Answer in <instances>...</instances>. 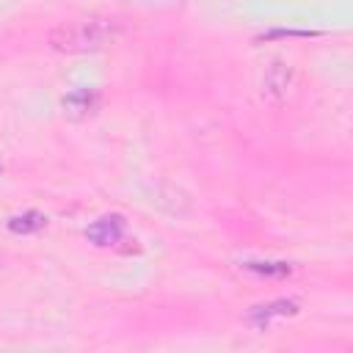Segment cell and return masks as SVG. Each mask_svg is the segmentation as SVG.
<instances>
[{"label": "cell", "mask_w": 353, "mask_h": 353, "mask_svg": "<svg viewBox=\"0 0 353 353\" xmlns=\"http://www.w3.org/2000/svg\"><path fill=\"white\" fill-rule=\"evenodd\" d=\"M121 3H135V6H174V3H185V0H121Z\"/></svg>", "instance_id": "9"}, {"label": "cell", "mask_w": 353, "mask_h": 353, "mask_svg": "<svg viewBox=\"0 0 353 353\" xmlns=\"http://www.w3.org/2000/svg\"><path fill=\"white\" fill-rule=\"evenodd\" d=\"M292 314H298V303L295 301H287V298H279V301H270V303L251 306L248 309V323L256 325V328H268L273 320L292 317Z\"/></svg>", "instance_id": "4"}, {"label": "cell", "mask_w": 353, "mask_h": 353, "mask_svg": "<svg viewBox=\"0 0 353 353\" xmlns=\"http://www.w3.org/2000/svg\"><path fill=\"white\" fill-rule=\"evenodd\" d=\"M61 108H63V116L66 119L83 121L91 113H97V108H99V91H94V88H72L69 94H63Z\"/></svg>", "instance_id": "3"}, {"label": "cell", "mask_w": 353, "mask_h": 353, "mask_svg": "<svg viewBox=\"0 0 353 353\" xmlns=\"http://www.w3.org/2000/svg\"><path fill=\"white\" fill-rule=\"evenodd\" d=\"M121 36V22L113 17H83L50 30V47L58 52H97Z\"/></svg>", "instance_id": "1"}, {"label": "cell", "mask_w": 353, "mask_h": 353, "mask_svg": "<svg viewBox=\"0 0 353 353\" xmlns=\"http://www.w3.org/2000/svg\"><path fill=\"white\" fill-rule=\"evenodd\" d=\"M44 226H47V215H41L36 210H28V212H19V215L8 218V229L14 234H33V232H39Z\"/></svg>", "instance_id": "7"}, {"label": "cell", "mask_w": 353, "mask_h": 353, "mask_svg": "<svg viewBox=\"0 0 353 353\" xmlns=\"http://www.w3.org/2000/svg\"><path fill=\"white\" fill-rule=\"evenodd\" d=\"M245 270H254V273H262V276H287L292 268L287 262H256V259H248L243 262Z\"/></svg>", "instance_id": "8"}, {"label": "cell", "mask_w": 353, "mask_h": 353, "mask_svg": "<svg viewBox=\"0 0 353 353\" xmlns=\"http://www.w3.org/2000/svg\"><path fill=\"white\" fill-rule=\"evenodd\" d=\"M121 234H124V218H121V215H105V218L94 221V223L85 229V237H88L94 245H102V248L116 245V243L121 240Z\"/></svg>", "instance_id": "5"}, {"label": "cell", "mask_w": 353, "mask_h": 353, "mask_svg": "<svg viewBox=\"0 0 353 353\" xmlns=\"http://www.w3.org/2000/svg\"><path fill=\"white\" fill-rule=\"evenodd\" d=\"M165 193H160V188H154V193H152V204H157V207H163V210H168L171 215H185L188 210H190V199L182 193V190H176V188H163Z\"/></svg>", "instance_id": "6"}, {"label": "cell", "mask_w": 353, "mask_h": 353, "mask_svg": "<svg viewBox=\"0 0 353 353\" xmlns=\"http://www.w3.org/2000/svg\"><path fill=\"white\" fill-rule=\"evenodd\" d=\"M290 80H292L290 63L273 58V61L265 66V74H262V80H259V97H262L265 102H270V105H279V102L284 99L287 88H290Z\"/></svg>", "instance_id": "2"}]
</instances>
